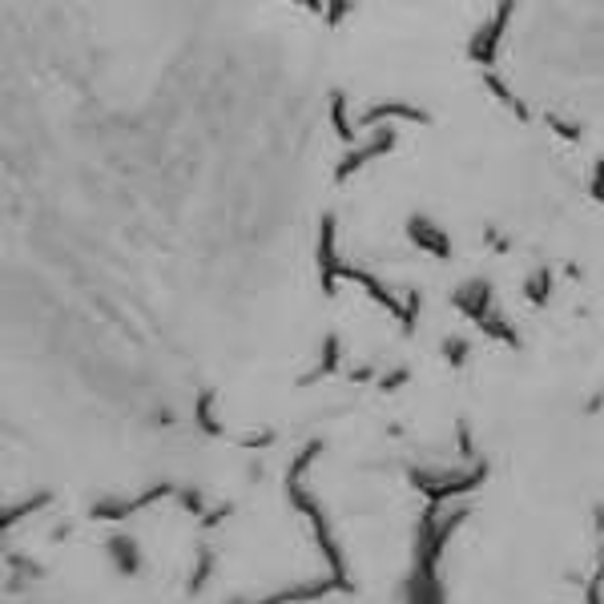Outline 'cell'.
Returning <instances> with one entry per match:
<instances>
[{"label": "cell", "instance_id": "6da1fadb", "mask_svg": "<svg viewBox=\"0 0 604 604\" xmlns=\"http://www.w3.org/2000/svg\"><path fill=\"white\" fill-rule=\"evenodd\" d=\"M512 9H516V0H500L496 5V17L472 37V45H468V57L476 61V65H484V69H492V61H496V49H500V37H504V29H508V21H512Z\"/></svg>", "mask_w": 604, "mask_h": 604}, {"label": "cell", "instance_id": "7a4b0ae2", "mask_svg": "<svg viewBox=\"0 0 604 604\" xmlns=\"http://www.w3.org/2000/svg\"><path fill=\"white\" fill-rule=\"evenodd\" d=\"M395 137H399L395 129H375V137H371L367 145L351 149V154H347V158L339 162V174H335V178H339V182H347V178H355V174H359V170H363L367 162H375V158L391 154V149H395Z\"/></svg>", "mask_w": 604, "mask_h": 604}, {"label": "cell", "instance_id": "3957f363", "mask_svg": "<svg viewBox=\"0 0 604 604\" xmlns=\"http://www.w3.org/2000/svg\"><path fill=\"white\" fill-rule=\"evenodd\" d=\"M407 234H411V242H415V246L431 250L435 258H447V254H451V242H447V238H443L427 218H411V222H407Z\"/></svg>", "mask_w": 604, "mask_h": 604}, {"label": "cell", "instance_id": "277c9868", "mask_svg": "<svg viewBox=\"0 0 604 604\" xmlns=\"http://www.w3.org/2000/svg\"><path fill=\"white\" fill-rule=\"evenodd\" d=\"M383 117H403V121H427V113H423V109H411V105L387 101V105H375V109H367V113L359 117V125H375V121H383Z\"/></svg>", "mask_w": 604, "mask_h": 604}, {"label": "cell", "instance_id": "5b68a950", "mask_svg": "<svg viewBox=\"0 0 604 604\" xmlns=\"http://www.w3.org/2000/svg\"><path fill=\"white\" fill-rule=\"evenodd\" d=\"M488 298H492V286H488V282H472V286H464V290L456 294V307L480 319L484 307H488Z\"/></svg>", "mask_w": 604, "mask_h": 604}, {"label": "cell", "instance_id": "8992f818", "mask_svg": "<svg viewBox=\"0 0 604 604\" xmlns=\"http://www.w3.org/2000/svg\"><path fill=\"white\" fill-rule=\"evenodd\" d=\"M331 121H335V129H339L343 141H355L351 121H347V97H343V93H335V101H331Z\"/></svg>", "mask_w": 604, "mask_h": 604}, {"label": "cell", "instance_id": "52a82bcc", "mask_svg": "<svg viewBox=\"0 0 604 604\" xmlns=\"http://www.w3.org/2000/svg\"><path fill=\"white\" fill-rule=\"evenodd\" d=\"M548 282H552V274L548 270H540L532 282H528V294H532V302H544V294H548Z\"/></svg>", "mask_w": 604, "mask_h": 604}, {"label": "cell", "instance_id": "ba28073f", "mask_svg": "<svg viewBox=\"0 0 604 604\" xmlns=\"http://www.w3.org/2000/svg\"><path fill=\"white\" fill-rule=\"evenodd\" d=\"M588 190H592V198H596V202H604V162H596V170H592V182H588Z\"/></svg>", "mask_w": 604, "mask_h": 604}, {"label": "cell", "instance_id": "9c48e42d", "mask_svg": "<svg viewBox=\"0 0 604 604\" xmlns=\"http://www.w3.org/2000/svg\"><path fill=\"white\" fill-rule=\"evenodd\" d=\"M548 125H552L564 141H576V137H580V129H576V125H564V121H556V117H548Z\"/></svg>", "mask_w": 604, "mask_h": 604}, {"label": "cell", "instance_id": "30bf717a", "mask_svg": "<svg viewBox=\"0 0 604 604\" xmlns=\"http://www.w3.org/2000/svg\"><path fill=\"white\" fill-rule=\"evenodd\" d=\"M347 13V0H331V21H339Z\"/></svg>", "mask_w": 604, "mask_h": 604}, {"label": "cell", "instance_id": "8fae6325", "mask_svg": "<svg viewBox=\"0 0 604 604\" xmlns=\"http://www.w3.org/2000/svg\"><path fill=\"white\" fill-rule=\"evenodd\" d=\"M294 5H302V9H323L319 0H294Z\"/></svg>", "mask_w": 604, "mask_h": 604}]
</instances>
